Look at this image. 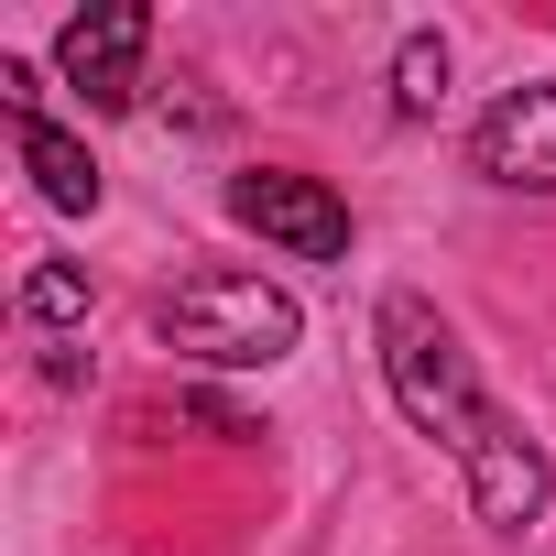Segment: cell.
<instances>
[{
	"instance_id": "1",
	"label": "cell",
	"mask_w": 556,
	"mask_h": 556,
	"mask_svg": "<svg viewBox=\"0 0 556 556\" xmlns=\"http://www.w3.org/2000/svg\"><path fill=\"white\" fill-rule=\"evenodd\" d=\"M371 339H382V382H393L404 426H415V437H437V447L458 458L469 513H480L491 534H523V523L556 502V469H545V447H534V437L480 393V371H469L458 328L437 317V295L393 285V295L371 306Z\"/></svg>"
},
{
	"instance_id": "2",
	"label": "cell",
	"mask_w": 556,
	"mask_h": 556,
	"mask_svg": "<svg viewBox=\"0 0 556 556\" xmlns=\"http://www.w3.org/2000/svg\"><path fill=\"white\" fill-rule=\"evenodd\" d=\"M153 328H164V350H186V361H207V371H273V361L306 339L295 295L262 285V273H197V285L164 295Z\"/></svg>"
},
{
	"instance_id": "3",
	"label": "cell",
	"mask_w": 556,
	"mask_h": 556,
	"mask_svg": "<svg viewBox=\"0 0 556 556\" xmlns=\"http://www.w3.org/2000/svg\"><path fill=\"white\" fill-rule=\"evenodd\" d=\"M142 45H153V12H142V0H99V12H77V23L55 34V77H66L99 121H121V110L142 99Z\"/></svg>"
},
{
	"instance_id": "4",
	"label": "cell",
	"mask_w": 556,
	"mask_h": 556,
	"mask_svg": "<svg viewBox=\"0 0 556 556\" xmlns=\"http://www.w3.org/2000/svg\"><path fill=\"white\" fill-rule=\"evenodd\" d=\"M229 218L262 229L273 251H295V262H339V251H350V207H339L317 175H285V164L229 175Z\"/></svg>"
},
{
	"instance_id": "5",
	"label": "cell",
	"mask_w": 556,
	"mask_h": 556,
	"mask_svg": "<svg viewBox=\"0 0 556 556\" xmlns=\"http://www.w3.org/2000/svg\"><path fill=\"white\" fill-rule=\"evenodd\" d=\"M469 164H480L491 186H513V197H556V88L491 99L480 131H469Z\"/></svg>"
},
{
	"instance_id": "6",
	"label": "cell",
	"mask_w": 556,
	"mask_h": 556,
	"mask_svg": "<svg viewBox=\"0 0 556 556\" xmlns=\"http://www.w3.org/2000/svg\"><path fill=\"white\" fill-rule=\"evenodd\" d=\"M12 142H23V175H34V197H45V207H66V218H99L110 175L88 164V142H77V131H55V121L34 110V121H12Z\"/></svg>"
},
{
	"instance_id": "7",
	"label": "cell",
	"mask_w": 556,
	"mask_h": 556,
	"mask_svg": "<svg viewBox=\"0 0 556 556\" xmlns=\"http://www.w3.org/2000/svg\"><path fill=\"white\" fill-rule=\"evenodd\" d=\"M23 317L34 328H88V273L77 262H34L23 273Z\"/></svg>"
},
{
	"instance_id": "8",
	"label": "cell",
	"mask_w": 556,
	"mask_h": 556,
	"mask_svg": "<svg viewBox=\"0 0 556 556\" xmlns=\"http://www.w3.org/2000/svg\"><path fill=\"white\" fill-rule=\"evenodd\" d=\"M437 99H447V45H437V34H404V55H393V110L426 121Z\"/></svg>"
}]
</instances>
